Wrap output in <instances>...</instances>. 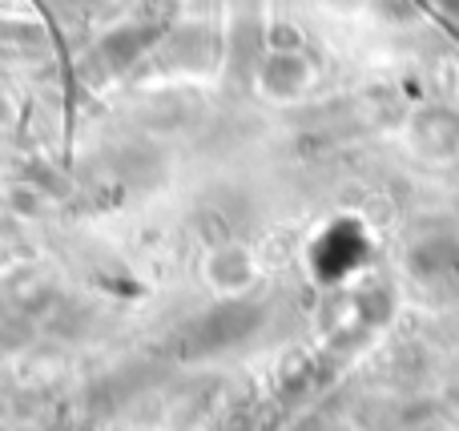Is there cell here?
Wrapping results in <instances>:
<instances>
[{
	"label": "cell",
	"instance_id": "cell-2",
	"mask_svg": "<svg viewBox=\"0 0 459 431\" xmlns=\"http://www.w3.org/2000/svg\"><path fill=\"white\" fill-rule=\"evenodd\" d=\"M310 81H315V69H310V61L299 48H278V53H270L258 73V89L270 101H282V105L299 101L310 89Z\"/></svg>",
	"mask_w": 459,
	"mask_h": 431
},
{
	"label": "cell",
	"instance_id": "cell-1",
	"mask_svg": "<svg viewBox=\"0 0 459 431\" xmlns=\"http://www.w3.org/2000/svg\"><path fill=\"white\" fill-rule=\"evenodd\" d=\"M403 145L423 166H452L459 158V105L420 101L403 117Z\"/></svg>",
	"mask_w": 459,
	"mask_h": 431
},
{
	"label": "cell",
	"instance_id": "cell-3",
	"mask_svg": "<svg viewBox=\"0 0 459 431\" xmlns=\"http://www.w3.org/2000/svg\"><path fill=\"white\" fill-rule=\"evenodd\" d=\"M455 97H459V73H455Z\"/></svg>",
	"mask_w": 459,
	"mask_h": 431
}]
</instances>
